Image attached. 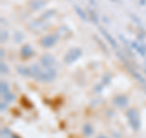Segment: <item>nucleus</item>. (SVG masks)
Returning <instances> with one entry per match:
<instances>
[{
    "instance_id": "obj_1",
    "label": "nucleus",
    "mask_w": 146,
    "mask_h": 138,
    "mask_svg": "<svg viewBox=\"0 0 146 138\" xmlns=\"http://www.w3.org/2000/svg\"><path fill=\"white\" fill-rule=\"evenodd\" d=\"M99 138H105V137H99Z\"/></svg>"
}]
</instances>
